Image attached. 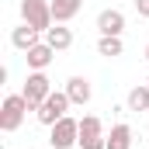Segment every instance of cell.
Returning <instances> with one entry per match:
<instances>
[{
	"label": "cell",
	"instance_id": "cell-1",
	"mask_svg": "<svg viewBox=\"0 0 149 149\" xmlns=\"http://www.w3.org/2000/svg\"><path fill=\"white\" fill-rule=\"evenodd\" d=\"M70 104H73V101H70V94H66V90H52V94L42 101V108H38L35 114H38V121H42V125H49V128H52L56 121H63V118H66Z\"/></svg>",
	"mask_w": 149,
	"mask_h": 149
},
{
	"label": "cell",
	"instance_id": "cell-2",
	"mask_svg": "<svg viewBox=\"0 0 149 149\" xmlns=\"http://www.w3.org/2000/svg\"><path fill=\"white\" fill-rule=\"evenodd\" d=\"M21 17L24 24H31L38 31H49L56 21H52V0H21Z\"/></svg>",
	"mask_w": 149,
	"mask_h": 149
},
{
	"label": "cell",
	"instance_id": "cell-3",
	"mask_svg": "<svg viewBox=\"0 0 149 149\" xmlns=\"http://www.w3.org/2000/svg\"><path fill=\"white\" fill-rule=\"evenodd\" d=\"M21 94H24L28 108H31V111H38V108H42V101L52 94V80L45 76V70H31V73H28V80H24V90H21Z\"/></svg>",
	"mask_w": 149,
	"mask_h": 149
},
{
	"label": "cell",
	"instance_id": "cell-4",
	"mask_svg": "<svg viewBox=\"0 0 149 149\" xmlns=\"http://www.w3.org/2000/svg\"><path fill=\"white\" fill-rule=\"evenodd\" d=\"M28 111H31V108H28L24 94H10V97L3 101V108H0V128H3V132L21 128V121H24V114H28Z\"/></svg>",
	"mask_w": 149,
	"mask_h": 149
},
{
	"label": "cell",
	"instance_id": "cell-5",
	"mask_svg": "<svg viewBox=\"0 0 149 149\" xmlns=\"http://www.w3.org/2000/svg\"><path fill=\"white\" fill-rule=\"evenodd\" d=\"M80 149H108V139L101 132V118H94V114L80 118Z\"/></svg>",
	"mask_w": 149,
	"mask_h": 149
},
{
	"label": "cell",
	"instance_id": "cell-6",
	"mask_svg": "<svg viewBox=\"0 0 149 149\" xmlns=\"http://www.w3.org/2000/svg\"><path fill=\"white\" fill-rule=\"evenodd\" d=\"M49 142H52V149H70V146H76V142H80V121H73V118L56 121Z\"/></svg>",
	"mask_w": 149,
	"mask_h": 149
},
{
	"label": "cell",
	"instance_id": "cell-7",
	"mask_svg": "<svg viewBox=\"0 0 149 149\" xmlns=\"http://www.w3.org/2000/svg\"><path fill=\"white\" fill-rule=\"evenodd\" d=\"M97 31H101V35H121V31H125V14L114 10V7L101 10V14H97Z\"/></svg>",
	"mask_w": 149,
	"mask_h": 149
},
{
	"label": "cell",
	"instance_id": "cell-8",
	"mask_svg": "<svg viewBox=\"0 0 149 149\" xmlns=\"http://www.w3.org/2000/svg\"><path fill=\"white\" fill-rule=\"evenodd\" d=\"M52 56H56V49H52L49 42H38L35 49H28V52H24V59H28V70H45V66L52 63Z\"/></svg>",
	"mask_w": 149,
	"mask_h": 149
},
{
	"label": "cell",
	"instance_id": "cell-9",
	"mask_svg": "<svg viewBox=\"0 0 149 149\" xmlns=\"http://www.w3.org/2000/svg\"><path fill=\"white\" fill-rule=\"evenodd\" d=\"M80 7H83V0H52V21L56 24L73 21L76 14H80Z\"/></svg>",
	"mask_w": 149,
	"mask_h": 149
},
{
	"label": "cell",
	"instance_id": "cell-10",
	"mask_svg": "<svg viewBox=\"0 0 149 149\" xmlns=\"http://www.w3.org/2000/svg\"><path fill=\"white\" fill-rule=\"evenodd\" d=\"M10 45H14V49H21V52L35 49V45H38V28H31V24L14 28V31H10Z\"/></svg>",
	"mask_w": 149,
	"mask_h": 149
},
{
	"label": "cell",
	"instance_id": "cell-11",
	"mask_svg": "<svg viewBox=\"0 0 149 149\" xmlns=\"http://www.w3.org/2000/svg\"><path fill=\"white\" fill-rule=\"evenodd\" d=\"M45 42H49L56 52H66V49L73 45V31H70L66 24H52V28L45 31Z\"/></svg>",
	"mask_w": 149,
	"mask_h": 149
},
{
	"label": "cell",
	"instance_id": "cell-12",
	"mask_svg": "<svg viewBox=\"0 0 149 149\" xmlns=\"http://www.w3.org/2000/svg\"><path fill=\"white\" fill-rule=\"evenodd\" d=\"M66 94H70L73 104L83 108V104L90 101V80H83V76H70V80H66Z\"/></svg>",
	"mask_w": 149,
	"mask_h": 149
},
{
	"label": "cell",
	"instance_id": "cell-13",
	"mask_svg": "<svg viewBox=\"0 0 149 149\" xmlns=\"http://www.w3.org/2000/svg\"><path fill=\"white\" fill-rule=\"evenodd\" d=\"M108 149H132V128L128 125H114L108 135Z\"/></svg>",
	"mask_w": 149,
	"mask_h": 149
},
{
	"label": "cell",
	"instance_id": "cell-14",
	"mask_svg": "<svg viewBox=\"0 0 149 149\" xmlns=\"http://www.w3.org/2000/svg\"><path fill=\"white\" fill-rule=\"evenodd\" d=\"M121 35H101V42H97V52L101 56H108V59H114V56H121Z\"/></svg>",
	"mask_w": 149,
	"mask_h": 149
},
{
	"label": "cell",
	"instance_id": "cell-15",
	"mask_svg": "<svg viewBox=\"0 0 149 149\" xmlns=\"http://www.w3.org/2000/svg\"><path fill=\"white\" fill-rule=\"evenodd\" d=\"M128 111H149V83L135 87L128 94Z\"/></svg>",
	"mask_w": 149,
	"mask_h": 149
},
{
	"label": "cell",
	"instance_id": "cell-16",
	"mask_svg": "<svg viewBox=\"0 0 149 149\" xmlns=\"http://www.w3.org/2000/svg\"><path fill=\"white\" fill-rule=\"evenodd\" d=\"M135 10H139V17H149V0H135Z\"/></svg>",
	"mask_w": 149,
	"mask_h": 149
},
{
	"label": "cell",
	"instance_id": "cell-17",
	"mask_svg": "<svg viewBox=\"0 0 149 149\" xmlns=\"http://www.w3.org/2000/svg\"><path fill=\"white\" fill-rule=\"evenodd\" d=\"M146 59H149V45H146Z\"/></svg>",
	"mask_w": 149,
	"mask_h": 149
},
{
	"label": "cell",
	"instance_id": "cell-18",
	"mask_svg": "<svg viewBox=\"0 0 149 149\" xmlns=\"http://www.w3.org/2000/svg\"><path fill=\"white\" fill-rule=\"evenodd\" d=\"M146 83H149V80H146Z\"/></svg>",
	"mask_w": 149,
	"mask_h": 149
}]
</instances>
